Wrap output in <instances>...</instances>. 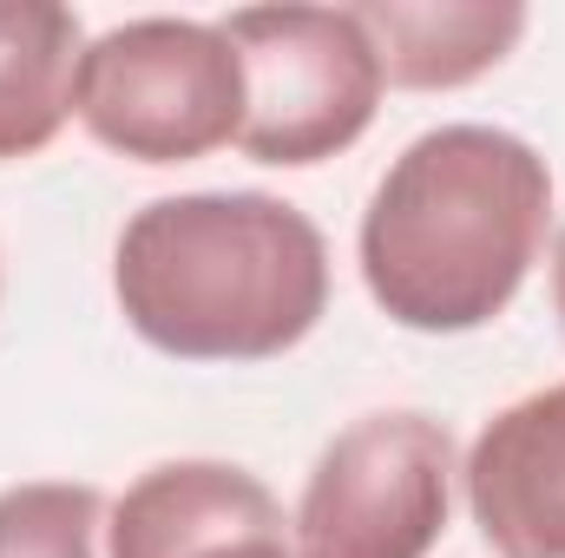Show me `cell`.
Listing matches in <instances>:
<instances>
[{
	"instance_id": "obj_6",
	"label": "cell",
	"mask_w": 565,
	"mask_h": 558,
	"mask_svg": "<svg viewBox=\"0 0 565 558\" xmlns=\"http://www.w3.org/2000/svg\"><path fill=\"white\" fill-rule=\"evenodd\" d=\"M113 558H302V546L250 466L164 460L113 500Z\"/></svg>"
},
{
	"instance_id": "obj_5",
	"label": "cell",
	"mask_w": 565,
	"mask_h": 558,
	"mask_svg": "<svg viewBox=\"0 0 565 558\" xmlns=\"http://www.w3.org/2000/svg\"><path fill=\"white\" fill-rule=\"evenodd\" d=\"M454 506V433L415 408L349 420L309 466L302 558H427Z\"/></svg>"
},
{
	"instance_id": "obj_7",
	"label": "cell",
	"mask_w": 565,
	"mask_h": 558,
	"mask_svg": "<svg viewBox=\"0 0 565 558\" xmlns=\"http://www.w3.org/2000/svg\"><path fill=\"white\" fill-rule=\"evenodd\" d=\"M460 486L500 558H565V382L487 420Z\"/></svg>"
},
{
	"instance_id": "obj_10",
	"label": "cell",
	"mask_w": 565,
	"mask_h": 558,
	"mask_svg": "<svg viewBox=\"0 0 565 558\" xmlns=\"http://www.w3.org/2000/svg\"><path fill=\"white\" fill-rule=\"evenodd\" d=\"M0 558H113V500L86 480H20L0 493Z\"/></svg>"
},
{
	"instance_id": "obj_11",
	"label": "cell",
	"mask_w": 565,
	"mask_h": 558,
	"mask_svg": "<svg viewBox=\"0 0 565 558\" xmlns=\"http://www.w3.org/2000/svg\"><path fill=\"white\" fill-rule=\"evenodd\" d=\"M553 315L565 329V224H559V244H553Z\"/></svg>"
},
{
	"instance_id": "obj_3",
	"label": "cell",
	"mask_w": 565,
	"mask_h": 558,
	"mask_svg": "<svg viewBox=\"0 0 565 558\" xmlns=\"http://www.w3.org/2000/svg\"><path fill=\"white\" fill-rule=\"evenodd\" d=\"M73 112L132 164H198L244 132V60L217 20H126L86 46Z\"/></svg>"
},
{
	"instance_id": "obj_4",
	"label": "cell",
	"mask_w": 565,
	"mask_h": 558,
	"mask_svg": "<svg viewBox=\"0 0 565 558\" xmlns=\"http://www.w3.org/2000/svg\"><path fill=\"white\" fill-rule=\"evenodd\" d=\"M217 26L244 60V158L302 171L375 126L388 79L355 7H237Z\"/></svg>"
},
{
	"instance_id": "obj_9",
	"label": "cell",
	"mask_w": 565,
	"mask_h": 558,
	"mask_svg": "<svg viewBox=\"0 0 565 558\" xmlns=\"http://www.w3.org/2000/svg\"><path fill=\"white\" fill-rule=\"evenodd\" d=\"M86 33L60 0H0V164L40 158L73 119Z\"/></svg>"
},
{
	"instance_id": "obj_8",
	"label": "cell",
	"mask_w": 565,
	"mask_h": 558,
	"mask_svg": "<svg viewBox=\"0 0 565 558\" xmlns=\"http://www.w3.org/2000/svg\"><path fill=\"white\" fill-rule=\"evenodd\" d=\"M355 20L375 40L382 79L408 93L473 86L526 33V7L513 0H362Z\"/></svg>"
},
{
	"instance_id": "obj_1",
	"label": "cell",
	"mask_w": 565,
	"mask_h": 558,
	"mask_svg": "<svg viewBox=\"0 0 565 558\" xmlns=\"http://www.w3.org/2000/svg\"><path fill=\"white\" fill-rule=\"evenodd\" d=\"M553 224V171L520 132L434 126L362 211V282L415 335H467L513 309Z\"/></svg>"
},
{
	"instance_id": "obj_2",
	"label": "cell",
	"mask_w": 565,
	"mask_h": 558,
	"mask_svg": "<svg viewBox=\"0 0 565 558\" xmlns=\"http://www.w3.org/2000/svg\"><path fill=\"white\" fill-rule=\"evenodd\" d=\"M113 296L171 362H270L329 309V244L270 191H184L126 217Z\"/></svg>"
}]
</instances>
